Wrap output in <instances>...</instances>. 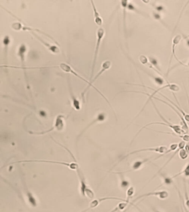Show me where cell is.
I'll return each mask as SVG.
<instances>
[{
	"mask_svg": "<svg viewBox=\"0 0 189 212\" xmlns=\"http://www.w3.org/2000/svg\"><path fill=\"white\" fill-rule=\"evenodd\" d=\"M32 35H33L39 41H40L41 43L45 46L47 49L52 52V53L54 54H58L60 53V49L59 48L58 46L56 45H53L49 43L48 42L45 41L44 39H43L41 37H39V35H37L35 33H31Z\"/></svg>",
	"mask_w": 189,
	"mask_h": 212,
	"instance_id": "cell-11",
	"label": "cell"
},
{
	"mask_svg": "<svg viewBox=\"0 0 189 212\" xmlns=\"http://www.w3.org/2000/svg\"><path fill=\"white\" fill-rule=\"evenodd\" d=\"M70 91V94H71V100L72 102V105L73 107L75 109H76L77 111H79L80 109V104L79 101L77 99V98L76 97V96L74 95L72 91V89H69Z\"/></svg>",
	"mask_w": 189,
	"mask_h": 212,
	"instance_id": "cell-17",
	"label": "cell"
},
{
	"mask_svg": "<svg viewBox=\"0 0 189 212\" xmlns=\"http://www.w3.org/2000/svg\"><path fill=\"white\" fill-rule=\"evenodd\" d=\"M105 30L102 27H100L97 29L96 31V47H95V50L94 53V57H93V64H92V71H91V76H90V80H92L93 76V73L94 71V69L96 65V60L98 55V53L100 51V47L101 43L102 42L103 39L104 38L105 35Z\"/></svg>",
	"mask_w": 189,
	"mask_h": 212,
	"instance_id": "cell-3",
	"label": "cell"
},
{
	"mask_svg": "<svg viewBox=\"0 0 189 212\" xmlns=\"http://www.w3.org/2000/svg\"><path fill=\"white\" fill-rule=\"evenodd\" d=\"M153 211H154V212H159V210H157V209H154V210H153Z\"/></svg>",
	"mask_w": 189,
	"mask_h": 212,
	"instance_id": "cell-35",
	"label": "cell"
},
{
	"mask_svg": "<svg viewBox=\"0 0 189 212\" xmlns=\"http://www.w3.org/2000/svg\"><path fill=\"white\" fill-rule=\"evenodd\" d=\"M154 17L155 19H157V20H159V19H161V17H160V15L159 13H154Z\"/></svg>",
	"mask_w": 189,
	"mask_h": 212,
	"instance_id": "cell-32",
	"label": "cell"
},
{
	"mask_svg": "<svg viewBox=\"0 0 189 212\" xmlns=\"http://www.w3.org/2000/svg\"><path fill=\"white\" fill-rule=\"evenodd\" d=\"M151 103H152V104H153V106H154L155 109L156 110V112H157L158 116L160 117V118H161L162 120H164V122H153V123H150L147 124L144 126L143 127H141V129L138 131V133H137V134H136V135H135L133 139L132 140L131 144L132 142H133L134 140L137 138V136H138V135L139 134V133H140V132L143 130V129L147 128L148 126H151V125H153V124H160V125H163V126H165L169 127L171 129H173L174 132L176 134V135H178V136H181V135H185V134H186V132H185L184 130H183V128H181L180 126L174 125V124H173V123H170V122L167 121V120L161 115V114L160 113V112L158 110V109H157V107L155 104L154 103L153 101L151 99Z\"/></svg>",
	"mask_w": 189,
	"mask_h": 212,
	"instance_id": "cell-1",
	"label": "cell"
},
{
	"mask_svg": "<svg viewBox=\"0 0 189 212\" xmlns=\"http://www.w3.org/2000/svg\"><path fill=\"white\" fill-rule=\"evenodd\" d=\"M182 39V36L181 35H180V34H177L176 35L174 38H173V46H172V53H171V57H170V61H169V68H168V70H167V75L169 73V71H170V64H171V61H172V59L173 57H175V58L176 59V60L177 59V58L176 57V55H175V46L176 45L180 43V41Z\"/></svg>",
	"mask_w": 189,
	"mask_h": 212,
	"instance_id": "cell-13",
	"label": "cell"
},
{
	"mask_svg": "<svg viewBox=\"0 0 189 212\" xmlns=\"http://www.w3.org/2000/svg\"><path fill=\"white\" fill-rule=\"evenodd\" d=\"M11 39H10V36L8 35H6L3 39V45L5 46V49L6 50V53L5 54H7V49H8V46L10 44Z\"/></svg>",
	"mask_w": 189,
	"mask_h": 212,
	"instance_id": "cell-27",
	"label": "cell"
},
{
	"mask_svg": "<svg viewBox=\"0 0 189 212\" xmlns=\"http://www.w3.org/2000/svg\"><path fill=\"white\" fill-rule=\"evenodd\" d=\"M91 2V5L92 7V9H93V16H94V22L96 23V25L98 26H101L103 24L102 18L100 16V13L98 12V10H96V7L94 5V2L93 1H90Z\"/></svg>",
	"mask_w": 189,
	"mask_h": 212,
	"instance_id": "cell-14",
	"label": "cell"
},
{
	"mask_svg": "<svg viewBox=\"0 0 189 212\" xmlns=\"http://www.w3.org/2000/svg\"><path fill=\"white\" fill-rule=\"evenodd\" d=\"M27 197H28L29 201L30 204H32L33 207H36L37 206V202H36L35 198L32 196V193L29 192V191H27Z\"/></svg>",
	"mask_w": 189,
	"mask_h": 212,
	"instance_id": "cell-26",
	"label": "cell"
},
{
	"mask_svg": "<svg viewBox=\"0 0 189 212\" xmlns=\"http://www.w3.org/2000/svg\"><path fill=\"white\" fill-rule=\"evenodd\" d=\"M106 117V115L105 113H100V114L98 115V116L96 117V118L94 119L93 120V122H92L91 123H90L84 129L83 131L80 134L79 136H80L83 133H84V132H85L89 128L91 127L93 124H94L98 122H103V121H104V120H105Z\"/></svg>",
	"mask_w": 189,
	"mask_h": 212,
	"instance_id": "cell-16",
	"label": "cell"
},
{
	"mask_svg": "<svg viewBox=\"0 0 189 212\" xmlns=\"http://www.w3.org/2000/svg\"><path fill=\"white\" fill-rule=\"evenodd\" d=\"M135 189L134 187L131 186L129 187L127 191V199L126 200L128 201H130V200L131 199V197L134 194Z\"/></svg>",
	"mask_w": 189,
	"mask_h": 212,
	"instance_id": "cell-24",
	"label": "cell"
},
{
	"mask_svg": "<svg viewBox=\"0 0 189 212\" xmlns=\"http://www.w3.org/2000/svg\"><path fill=\"white\" fill-rule=\"evenodd\" d=\"M161 176L163 178V183L161 184H160L159 187H158L157 188H159L164 185H170V184H173V177L168 176L165 174H161Z\"/></svg>",
	"mask_w": 189,
	"mask_h": 212,
	"instance_id": "cell-18",
	"label": "cell"
},
{
	"mask_svg": "<svg viewBox=\"0 0 189 212\" xmlns=\"http://www.w3.org/2000/svg\"><path fill=\"white\" fill-rule=\"evenodd\" d=\"M151 196L157 197L161 200H165L169 197V193L167 191H154V192H149V193H145V194H143L135 198V200H134L133 203L137 202L138 200H140L142 198Z\"/></svg>",
	"mask_w": 189,
	"mask_h": 212,
	"instance_id": "cell-9",
	"label": "cell"
},
{
	"mask_svg": "<svg viewBox=\"0 0 189 212\" xmlns=\"http://www.w3.org/2000/svg\"><path fill=\"white\" fill-rule=\"evenodd\" d=\"M139 60L140 61V63L143 65H147V63L149 62L148 57H147L144 55H140L139 57Z\"/></svg>",
	"mask_w": 189,
	"mask_h": 212,
	"instance_id": "cell-29",
	"label": "cell"
},
{
	"mask_svg": "<svg viewBox=\"0 0 189 212\" xmlns=\"http://www.w3.org/2000/svg\"><path fill=\"white\" fill-rule=\"evenodd\" d=\"M19 162H46V163H51V164H59V165H63L66 166L71 169L75 170L77 171L79 168V165H78L77 163H67V162H64L56 161H47V160H22V161H19L15 162L14 164L16 163H19Z\"/></svg>",
	"mask_w": 189,
	"mask_h": 212,
	"instance_id": "cell-8",
	"label": "cell"
},
{
	"mask_svg": "<svg viewBox=\"0 0 189 212\" xmlns=\"http://www.w3.org/2000/svg\"><path fill=\"white\" fill-rule=\"evenodd\" d=\"M129 203V202H128L127 201L123 202L120 203L118 205L116 206V208L110 212H116L124 210L128 206Z\"/></svg>",
	"mask_w": 189,
	"mask_h": 212,
	"instance_id": "cell-20",
	"label": "cell"
},
{
	"mask_svg": "<svg viewBox=\"0 0 189 212\" xmlns=\"http://www.w3.org/2000/svg\"><path fill=\"white\" fill-rule=\"evenodd\" d=\"M177 148H178V144H177V143H173V144H171L170 145L169 149L167 150V151L165 153V154L164 155H166L167 154L169 153V152H172V151H174V150H177Z\"/></svg>",
	"mask_w": 189,
	"mask_h": 212,
	"instance_id": "cell-28",
	"label": "cell"
},
{
	"mask_svg": "<svg viewBox=\"0 0 189 212\" xmlns=\"http://www.w3.org/2000/svg\"><path fill=\"white\" fill-rule=\"evenodd\" d=\"M184 186H185V198H186V205L187 206V207L189 209V198L188 197V195H187V190H186V184H185Z\"/></svg>",
	"mask_w": 189,
	"mask_h": 212,
	"instance_id": "cell-30",
	"label": "cell"
},
{
	"mask_svg": "<svg viewBox=\"0 0 189 212\" xmlns=\"http://www.w3.org/2000/svg\"><path fill=\"white\" fill-rule=\"evenodd\" d=\"M159 93H160V95H161L162 96H163L164 97H165V98H166L170 102V103H171L173 105H174L175 107H176V108H177V109L179 110V111H180V113H181V114H182L183 115V117H184V119H185V121H187V122H189V114H186L185 112H184V111H183L179 107H177V106H176V105H175V103H174L172 101H171V100L170 99H169V98H167V97L166 96H165L164 95H162V94H161L160 93V92H159Z\"/></svg>",
	"mask_w": 189,
	"mask_h": 212,
	"instance_id": "cell-19",
	"label": "cell"
},
{
	"mask_svg": "<svg viewBox=\"0 0 189 212\" xmlns=\"http://www.w3.org/2000/svg\"><path fill=\"white\" fill-rule=\"evenodd\" d=\"M12 28L14 29L16 31H29L31 33H35V32H39V33H41L42 34H44L48 38H49L52 41H54L56 44H58V43L55 40L54 38H53L52 36L49 35L48 34L46 33L45 32H43L42 31L39 30V29L35 28L32 27H29L28 25H23L22 24L19 22H16L13 23V24L11 25Z\"/></svg>",
	"mask_w": 189,
	"mask_h": 212,
	"instance_id": "cell-5",
	"label": "cell"
},
{
	"mask_svg": "<svg viewBox=\"0 0 189 212\" xmlns=\"http://www.w3.org/2000/svg\"><path fill=\"white\" fill-rule=\"evenodd\" d=\"M59 67L60 69H61V70H62L63 71H64V72H65V73H71L73 74V75H74V76H76V77H77L78 78H79V79L81 80L82 81H84V82L87 83V84H88V86H87V87L85 89V90H84L83 92H82V94H81V96H82V99H83V103L85 102L84 95H85V94H86V93L87 92V91L88 90V89H89L90 87H93V89H94L95 90H96V91L98 92V93H100V95H101V96H102L103 98H104V99L106 100V101L107 102V103L109 104V106H110V107L112 108V106H111V105H110V103H109V101L107 99V98H106V97H105L104 95H103L102 93L101 92H100V90H98L96 89V88H94V87H93L91 85V84H90V81H88L85 78H84V77H82V76H81V75H79V74H78V73H77V72L75 71V70H74L73 69V68H72V67H71L69 65H68V64L65 63H62L59 64Z\"/></svg>",
	"mask_w": 189,
	"mask_h": 212,
	"instance_id": "cell-2",
	"label": "cell"
},
{
	"mask_svg": "<svg viewBox=\"0 0 189 212\" xmlns=\"http://www.w3.org/2000/svg\"><path fill=\"white\" fill-rule=\"evenodd\" d=\"M152 158H153V157H150V158H145V159L143 160H141V161H137L135 162L133 164L130 170H128V171H125V172H120V173L123 174V173H124V172H131V171L138 170L140 168H141V166H142V165H143V164H144L145 163L147 162V161H149Z\"/></svg>",
	"mask_w": 189,
	"mask_h": 212,
	"instance_id": "cell-15",
	"label": "cell"
},
{
	"mask_svg": "<svg viewBox=\"0 0 189 212\" xmlns=\"http://www.w3.org/2000/svg\"><path fill=\"white\" fill-rule=\"evenodd\" d=\"M111 67H112V63H111L110 61L106 60L104 62H103V63L102 64V68H101V69L99 71V73L96 74V76L93 78L91 81H90L91 85L94 87V88H96V87H94L93 86V83H94L96 80L98 79L100 76H101L103 73H104L106 71L109 70V69Z\"/></svg>",
	"mask_w": 189,
	"mask_h": 212,
	"instance_id": "cell-12",
	"label": "cell"
},
{
	"mask_svg": "<svg viewBox=\"0 0 189 212\" xmlns=\"http://www.w3.org/2000/svg\"><path fill=\"white\" fill-rule=\"evenodd\" d=\"M65 117L64 116L62 115H59L58 116L56 120H55V123L54 124V126L51 128L50 129L43 131V132H29L30 134H34V135H43L46 133H49L53 130L57 129L58 130H61L63 129V128H64V119Z\"/></svg>",
	"mask_w": 189,
	"mask_h": 212,
	"instance_id": "cell-7",
	"label": "cell"
},
{
	"mask_svg": "<svg viewBox=\"0 0 189 212\" xmlns=\"http://www.w3.org/2000/svg\"><path fill=\"white\" fill-rule=\"evenodd\" d=\"M187 44L189 46V39H187Z\"/></svg>",
	"mask_w": 189,
	"mask_h": 212,
	"instance_id": "cell-36",
	"label": "cell"
},
{
	"mask_svg": "<svg viewBox=\"0 0 189 212\" xmlns=\"http://www.w3.org/2000/svg\"><path fill=\"white\" fill-rule=\"evenodd\" d=\"M148 59H149V63H150L158 71H159L160 73H161V69H160V67H159V64H158V61H157V59L155 58V57H148Z\"/></svg>",
	"mask_w": 189,
	"mask_h": 212,
	"instance_id": "cell-21",
	"label": "cell"
},
{
	"mask_svg": "<svg viewBox=\"0 0 189 212\" xmlns=\"http://www.w3.org/2000/svg\"><path fill=\"white\" fill-rule=\"evenodd\" d=\"M181 174H184L185 177H189V163L186 165V167L184 168L183 171L180 172L179 173L174 175V176H172L173 178H174L175 177H177L179 176H180Z\"/></svg>",
	"mask_w": 189,
	"mask_h": 212,
	"instance_id": "cell-23",
	"label": "cell"
},
{
	"mask_svg": "<svg viewBox=\"0 0 189 212\" xmlns=\"http://www.w3.org/2000/svg\"><path fill=\"white\" fill-rule=\"evenodd\" d=\"M182 202H183V207H184V209H185V212H188V210H187V209H186L185 206H184V200H182Z\"/></svg>",
	"mask_w": 189,
	"mask_h": 212,
	"instance_id": "cell-33",
	"label": "cell"
},
{
	"mask_svg": "<svg viewBox=\"0 0 189 212\" xmlns=\"http://www.w3.org/2000/svg\"><path fill=\"white\" fill-rule=\"evenodd\" d=\"M155 9L157 10V11H159V12H161V11H163L164 10V8L163 6L161 5H158V6H156L155 7Z\"/></svg>",
	"mask_w": 189,
	"mask_h": 212,
	"instance_id": "cell-31",
	"label": "cell"
},
{
	"mask_svg": "<svg viewBox=\"0 0 189 212\" xmlns=\"http://www.w3.org/2000/svg\"><path fill=\"white\" fill-rule=\"evenodd\" d=\"M27 51V47L26 46V44H21L19 46V49L17 51V55L20 58V60L21 61V65H22V68L23 70L25 71V76L26 77H27V73H26V71H27V67H26V53Z\"/></svg>",
	"mask_w": 189,
	"mask_h": 212,
	"instance_id": "cell-10",
	"label": "cell"
},
{
	"mask_svg": "<svg viewBox=\"0 0 189 212\" xmlns=\"http://www.w3.org/2000/svg\"><path fill=\"white\" fill-rule=\"evenodd\" d=\"M167 88L170 89V90L173 91H174V92H178L179 91H180V88L179 86L178 85H177L176 84H174V83H171V84H170V83H168L167 84V85L164 86H163L162 87H161V88H159V89H157V90H155L154 92H153V93L151 95H149L148 93H146V92H140V91H125L124 92H135V93L138 92V93H143V94H144V95H147V96H148V99H147V102L145 103L144 106L143 107V109H141V111H140V113H139L137 115V116L135 118H136L137 117H138V116H139V114H140L141 112L143 111L144 108L145 107V106H146V105H147V103L149 102V101H151V100L153 99V97H154V96L155 95V94H156L157 93H159V92H160L161 90H164V89H167Z\"/></svg>",
	"mask_w": 189,
	"mask_h": 212,
	"instance_id": "cell-4",
	"label": "cell"
},
{
	"mask_svg": "<svg viewBox=\"0 0 189 212\" xmlns=\"http://www.w3.org/2000/svg\"><path fill=\"white\" fill-rule=\"evenodd\" d=\"M116 174H119L120 175V177H121L120 186H121L122 188L127 189L128 188L129 186V185H130L129 182L124 177L123 175V174H120V173H118V172H117Z\"/></svg>",
	"mask_w": 189,
	"mask_h": 212,
	"instance_id": "cell-22",
	"label": "cell"
},
{
	"mask_svg": "<svg viewBox=\"0 0 189 212\" xmlns=\"http://www.w3.org/2000/svg\"><path fill=\"white\" fill-rule=\"evenodd\" d=\"M179 155L180 158L181 159L185 160L187 158V157L189 156V152L186 150V149L184 148V149L180 150Z\"/></svg>",
	"mask_w": 189,
	"mask_h": 212,
	"instance_id": "cell-25",
	"label": "cell"
},
{
	"mask_svg": "<svg viewBox=\"0 0 189 212\" xmlns=\"http://www.w3.org/2000/svg\"><path fill=\"white\" fill-rule=\"evenodd\" d=\"M167 146L164 145H160L159 146H156V147H150V148H146L144 149H139V150H137L133 152H131L128 154L127 155H125V156L122 158V160H124V158H128L130 155H134L135 154H137L139 152H155L157 153H159L161 154H163L164 155L165 154V153L167 152Z\"/></svg>",
	"mask_w": 189,
	"mask_h": 212,
	"instance_id": "cell-6",
	"label": "cell"
},
{
	"mask_svg": "<svg viewBox=\"0 0 189 212\" xmlns=\"http://www.w3.org/2000/svg\"><path fill=\"white\" fill-rule=\"evenodd\" d=\"M184 67H189V63L187 64H184Z\"/></svg>",
	"mask_w": 189,
	"mask_h": 212,
	"instance_id": "cell-34",
	"label": "cell"
}]
</instances>
